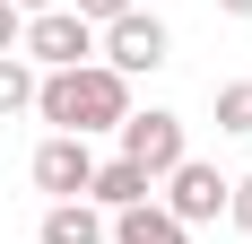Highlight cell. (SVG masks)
<instances>
[{"mask_svg": "<svg viewBox=\"0 0 252 244\" xmlns=\"http://www.w3.org/2000/svg\"><path fill=\"white\" fill-rule=\"evenodd\" d=\"M226 218L252 236V174H244V183H226Z\"/></svg>", "mask_w": 252, "mask_h": 244, "instance_id": "4fadbf2b", "label": "cell"}, {"mask_svg": "<svg viewBox=\"0 0 252 244\" xmlns=\"http://www.w3.org/2000/svg\"><path fill=\"white\" fill-rule=\"evenodd\" d=\"M218 9H226V18H252V0H218Z\"/></svg>", "mask_w": 252, "mask_h": 244, "instance_id": "9a60e30c", "label": "cell"}, {"mask_svg": "<svg viewBox=\"0 0 252 244\" xmlns=\"http://www.w3.org/2000/svg\"><path fill=\"white\" fill-rule=\"evenodd\" d=\"M96 52H104V70H122V79H139V70H165V26H157L148 9H122V18L96 35Z\"/></svg>", "mask_w": 252, "mask_h": 244, "instance_id": "277c9868", "label": "cell"}, {"mask_svg": "<svg viewBox=\"0 0 252 244\" xmlns=\"http://www.w3.org/2000/svg\"><path fill=\"white\" fill-rule=\"evenodd\" d=\"M18 35H26V9H18V0H0V52H18Z\"/></svg>", "mask_w": 252, "mask_h": 244, "instance_id": "5bb4252c", "label": "cell"}, {"mask_svg": "<svg viewBox=\"0 0 252 244\" xmlns=\"http://www.w3.org/2000/svg\"><path fill=\"white\" fill-rule=\"evenodd\" d=\"M165 218H183V227H209L218 209H226V174L218 166H200V157H183L174 174H165V201H157Z\"/></svg>", "mask_w": 252, "mask_h": 244, "instance_id": "5b68a950", "label": "cell"}, {"mask_svg": "<svg viewBox=\"0 0 252 244\" xmlns=\"http://www.w3.org/2000/svg\"><path fill=\"white\" fill-rule=\"evenodd\" d=\"M26 105H35V70L18 52H0V114H26Z\"/></svg>", "mask_w": 252, "mask_h": 244, "instance_id": "30bf717a", "label": "cell"}, {"mask_svg": "<svg viewBox=\"0 0 252 244\" xmlns=\"http://www.w3.org/2000/svg\"><path fill=\"white\" fill-rule=\"evenodd\" d=\"M44 244H104L96 201H52V209H44Z\"/></svg>", "mask_w": 252, "mask_h": 244, "instance_id": "9c48e42d", "label": "cell"}, {"mask_svg": "<svg viewBox=\"0 0 252 244\" xmlns=\"http://www.w3.org/2000/svg\"><path fill=\"white\" fill-rule=\"evenodd\" d=\"M26 61H44V70H78V61H96V26L78 18V9H35L18 35Z\"/></svg>", "mask_w": 252, "mask_h": 244, "instance_id": "3957f363", "label": "cell"}, {"mask_svg": "<svg viewBox=\"0 0 252 244\" xmlns=\"http://www.w3.org/2000/svg\"><path fill=\"white\" fill-rule=\"evenodd\" d=\"M35 114H44L52 131H78V140H96V131H113V122L130 114V79H122V70H104V61L44 70V79H35Z\"/></svg>", "mask_w": 252, "mask_h": 244, "instance_id": "6da1fadb", "label": "cell"}, {"mask_svg": "<svg viewBox=\"0 0 252 244\" xmlns=\"http://www.w3.org/2000/svg\"><path fill=\"white\" fill-rule=\"evenodd\" d=\"M113 244H191V227L165 218L157 201H130V209H113V227H104Z\"/></svg>", "mask_w": 252, "mask_h": 244, "instance_id": "52a82bcc", "label": "cell"}, {"mask_svg": "<svg viewBox=\"0 0 252 244\" xmlns=\"http://www.w3.org/2000/svg\"><path fill=\"white\" fill-rule=\"evenodd\" d=\"M87 174H96V148L78 140V131H52V140L35 148V192H52V201H87Z\"/></svg>", "mask_w": 252, "mask_h": 244, "instance_id": "8992f818", "label": "cell"}, {"mask_svg": "<svg viewBox=\"0 0 252 244\" xmlns=\"http://www.w3.org/2000/svg\"><path fill=\"white\" fill-rule=\"evenodd\" d=\"M218 131H252V79L218 87Z\"/></svg>", "mask_w": 252, "mask_h": 244, "instance_id": "8fae6325", "label": "cell"}, {"mask_svg": "<svg viewBox=\"0 0 252 244\" xmlns=\"http://www.w3.org/2000/svg\"><path fill=\"white\" fill-rule=\"evenodd\" d=\"M18 9H26V18H35V9H61V0H18Z\"/></svg>", "mask_w": 252, "mask_h": 244, "instance_id": "2e32d148", "label": "cell"}, {"mask_svg": "<svg viewBox=\"0 0 252 244\" xmlns=\"http://www.w3.org/2000/svg\"><path fill=\"white\" fill-rule=\"evenodd\" d=\"M87 201H96V209H130V201H148V174L130 166V157H96V174H87Z\"/></svg>", "mask_w": 252, "mask_h": 244, "instance_id": "ba28073f", "label": "cell"}, {"mask_svg": "<svg viewBox=\"0 0 252 244\" xmlns=\"http://www.w3.org/2000/svg\"><path fill=\"white\" fill-rule=\"evenodd\" d=\"M113 140H122V157L148 174V183H165V174L191 157V148H183V114H157V105H148V114H122Z\"/></svg>", "mask_w": 252, "mask_h": 244, "instance_id": "7a4b0ae2", "label": "cell"}, {"mask_svg": "<svg viewBox=\"0 0 252 244\" xmlns=\"http://www.w3.org/2000/svg\"><path fill=\"white\" fill-rule=\"evenodd\" d=\"M61 9H78V18H87V26H113V18H122V9H139V0H61Z\"/></svg>", "mask_w": 252, "mask_h": 244, "instance_id": "7c38bea8", "label": "cell"}]
</instances>
